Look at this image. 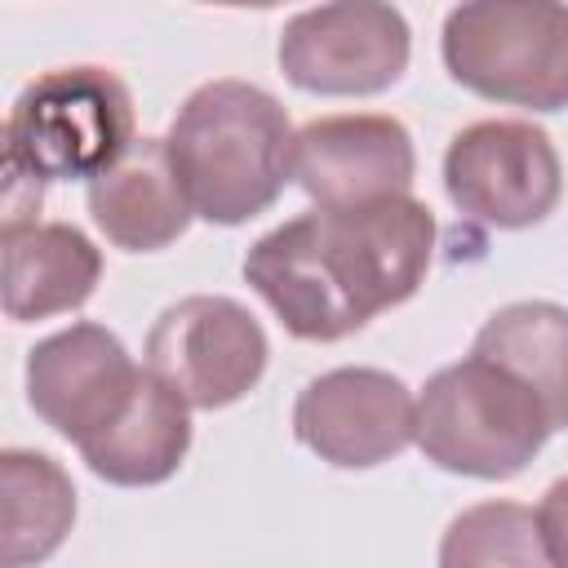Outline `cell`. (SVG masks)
I'll return each instance as SVG.
<instances>
[{"label":"cell","instance_id":"5b68a950","mask_svg":"<svg viewBox=\"0 0 568 568\" xmlns=\"http://www.w3.org/2000/svg\"><path fill=\"white\" fill-rule=\"evenodd\" d=\"M439 58L475 98L524 111H564L568 0H462L444 18Z\"/></svg>","mask_w":568,"mask_h":568},{"label":"cell","instance_id":"d6986e66","mask_svg":"<svg viewBox=\"0 0 568 568\" xmlns=\"http://www.w3.org/2000/svg\"><path fill=\"white\" fill-rule=\"evenodd\" d=\"M200 4H222V9H271L284 0H200Z\"/></svg>","mask_w":568,"mask_h":568},{"label":"cell","instance_id":"3957f363","mask_svg":"<svg viewBox=\"0 0 568 568\" xmlns=\"http://www.w3.org/2000/svg\"><path fill=\"white\" fill-rule=\"evenodd\" d=\"M133 146V98L106 67L36 75L4 120V200L49 182H93Z\"/></svg>","mask_w":568,"mask_h":568},{"label":"cell","instance_id":"ac0fdd59","mask_svg":"<svg viewBox=\"0 0 568 568\" xmlns=\"http://www.w3.org/2000/svg\"><path fill=\"white\" fill-rule=\"evenodd\" d=\"M537 532H541V550H546V564L555 568H568V475L555 479L541 501H537Z\"/></svg>","mask_w":568,"mask_h":568},{"label":"cell","instance_id":"52a82bcc","mask_svg":"<svg viewBox=\"0 0 568 568\" xmlns=\"http://www.w3.org/2000/svg\"><path fill=\"white\" fill-rule=\"evenodd\" d=\"M448 200L497 231H524L555 213L564 164L546 129L528 120H475L444 151Z\"/></svg>","mask_w":568,"mask_h":568},{"label":"cell","instance_id":"30bf717a","mask_svg":"<svg viewBox=\"0 0 568 568\" xmlns=\"http://www.w3.org/2000/svg\"><path fill=\"white\" fill-rule=\"evenodd\" d=\"M138 377L142 368L133 364L124 342L89 320L49 333L27 355V399L36 417L75 448L115 422Z\"/></svg>","mask_w":568,"mask_h":568},{"label":"cell","instance_id":"277c9868","mask_svg":"<svg viewBox=\"0 0 568 568\" xmlns=\"http://www.w3.org/2000/svg\"><path fill=\"white\" fill-rule=\"evenodd\" d=\"M550 430L541 395L479 351L430 373L417 395V448L448 475L510 479L541 453Z\"/></svg>","mask_w":568,"mask_h":568},{"label":"cell","instance_id":"4fadbf2b","mask_svg":"<svg viewBox=\"0 0 568 568\" xmlns=\"http://www.w3.org/2000/svg\"><path fill=\"white\" fill-rule=\"evenodd\" d=\"M98 280L102 253L80 226L4 217V315L13 324L84 306Z\"/></svg>","mask_w":568,"mask_h":568},{"label":"cell","instance_id":"6da1fadb","mask_svg":"<svg viewBox=\"0 0 568 568\" xmlns=\"http://www.w3.org/2000/svg\"><path fill=\"white\" fill-rule=\"evenodd\" d=\"M435 253V217L422 200L315 204L266 231L244 253V280L302 342H337L373 315L408 302Z\"/></svg>","mask_w":568,"mask_h":568},{"label":"cell","instance_id":"5bb4252c","mask_svg":"<svg viewBox=\"0 0 568 568\" xmlns=\"http://www.w3.org/2000/svg\"><path fill=\"white\" fill-rule=\"evenodd\" d=\"M191 448V404L151 368H142L129 404L80 444L84 466L115 488H151L178 475Z\"/></svg>","mask_w":568,"mask_h":568},{"label":"cell","instance_id":"9a60e30c","mask_svg":"<svg viewBox=\"0 0 568 568\" xmlns=\"http://www.w3.org/2000/svg\"><path fill=\"white\" fill-rule=\"evenodd\" d=\"M75 519L71 475L31 448L0 453V559L4 568L49 559Z\"/></svg>","mask_w":568,"mask_h":568},{"label":"cell","instance_id":"8992f818","mask_svg":"<svg viewBox=\"0 0 568 568\" xmlns=\"http://www.w3.org/2000/svg\"><path fill=\"white\" fill-rule=\"evenodd\" d=\"M413 53L408 18L390 0H324L280 31V71L293 89L320 98L386 93Z\"/></svg>","mask_w":568,"mask_h":568},{"label":"cell","instance_id":"e0dca14e","mask_svg":"<svg viewBox=\"0 0 568 568\" xmlns=\"http://www.w3.org/2000/svg\"><path fill=\"white\" fill-rule=\"evenodd\" d=\"M439 564H546L537 515L515 501H484L462 510L439 546Z\"/></svg>","mask_w":568,"mask_h":568},{"label":"cell","instance_id":"2e32d148","mask_svg":"<svg viewBox=\"0 0 568 568\" xmlns=\"http://www.w3.org/2000/svg\"><path fill=\"white\" fill-rule=\"evenodd\" d=\"M470 351L515 368L541 395L550 426L568 430V306L510 302L484 320Z\"/></svg>","mask_w":568,"mask_h":568},{"label":"cell","instance_id":"7a4b0ae2","mask_svg":"<svg viewBox=\"0 0 568 568\" xmlns=\"http://www.w3.org/2000/svg\"><path fill=\"white\" fill-rule=\"evenodd\" d=\"M293 124L280 98L248 80L200 84L169 124V164L213 226H240L266 213L293 178Z\"/></svg>","mask_w":568,"mask_h":568},{"label":"cell","instance_id":"ba28073f","mask_svg":"<svg viewBox=\"0 0 568 568\" xmlns=\"http://www.w3.org/2000/svg\"><path fill=\"white\" fill-rule=\"evenodd\" d=\"M266 333L248 306L222 293H195L160 311L146 333V368L191 408H226L266 373Z\"/></svg>","mask_w":568,"mask_h":568},{"label":"cell","instance_id":"7c38bea8","mask_svg":"<svg viewBox=\"0 0 568 568\" xmlns=\"http://www.w3.org/2000/svg\"><path fill=\"white\" fill-rule=\"evenodd\" d=\"M84 200L93 226L124 253H160L195 217L164 138H133V146L89 182Z\"/></svg>","mask_w":568,"mask_h":568},{"label":"cell","instance_id":"8fae6325","mask_svg":"<svg viewBox=\"0 0 568 568\" xmlns=\"http://www.w3.org/2000/svg\"><path fill=\"white\" fill-rule=\"evenodd\" d=\"M293 178L315 204H368L413 186L417 151L395 115H320L297 129Z\"/></svg>","mask_w":568,"mask_h":568},{"label":"cell","instance_id":"9c48e42d","mask_svg":"<svg viewBox=\"0 0 568 568\" xmlns=\"http://www.w3.org/2000/svg\"><path fill=\"white\" fill-rule=\"evenodd\" d=\"M293 435L337 470H368L417 444V399L386 368H328L302 386Z\"/></svg>","mask_w":568,"mask_h":568}]
</instances>
